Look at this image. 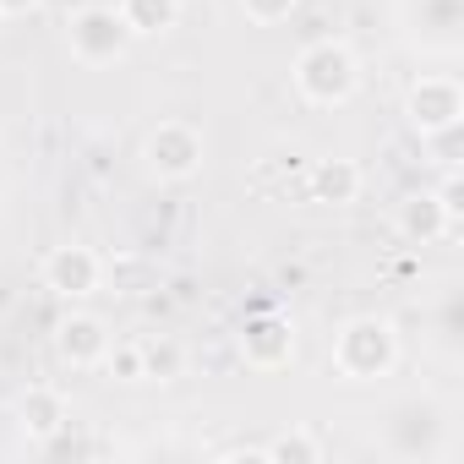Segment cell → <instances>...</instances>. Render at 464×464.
<instances>
[{
	"mask_svg": "<svg viewBox=\"0 0 464 464\" xmlns=\"http://www.w3.org/2000/svg\"><path fill=\"white\" fill-rule=\"evenodd\" d=\"M290 82H295V93H301L312 110H344V104L361 93V55H355L344 39H312V44L295 55Z\"/></svg>",
	"mask_w": 464,
	"mask_h": 464,
	"instance_id": "1",
	"label": "cell"
},
{
	"mask_svg": "<svg viewBox=\"0 0 464 464\" xmlns=\"http://www.w3.org/2000/svg\"><path fill=\"white\" fill-rule=\"evenodd\" d=\"M334 372L344 382H377L399 366V328L388 317H350L339 334H334Z\"/></svg>",
	"mask_w": 464,
	"mask_h": 464,
	"instance_id": "2",
	"label": "cell"
},
{
	"mask_svg": "<svg viewBox=\"0 0 464 464\" xmlns=\"http://www.w3.org/2000/svg\"><path fill=\"white\" fill-rule=\"evenodd\" d=\"M382 453L404 459V464L448 459V415H442V404L437 399H404L382 426Z\"/></svg>",
	"mask_w": 464,
	"mask_h": 464,
	"instance_id": "3",
	"label": "cell"
},
{
	"mask_svg": "<svg viewBox=\"0 0 464 464\" xmlns=\"http://www.w3.org/2000/svg\"><path fill=\"white\" fill-rule=\"evenodd\" d=\"M404 126L431 142L442 131H459L464 126V88L453 72H420L410 88H404Z\"/></svg>",
	"mask_w": 464,
	"mask_h": 464,
	"instance_id": "4",
	"label": "cell"
},
{
	"mask_svg": "<svg viewBox=\"0 0 464 464\" xmlns=\"http://www.w3.org/2000/svg\"><path fill=\"white\" fill-rule=\"evenodd\" d=\"M66 50H72V61L88 66V72L115 66V61L131 50V28L121 23L115 6H82V12H72V23H66Z\"/></svg>",
	"mask_w": 464,
	"mask_h": 464,
	"instance_id": "5",
	"label": "cell"
},
{
	"mask_svg": "<svg viewBox=\"0 0 464 464\" xmlns=\"http://www.w3.org/2000/svg\"><path fill=\"white\" fill-rule=\"evenodd\" d=\"M202 159H208V142H202V131H197L191 121H159V126L148 131V142H142L148 175H153V180H169V186L191 180V175L202 169Z\"/></svg>",
	"mask_w": 464,
	"mask_h": 464,
	"instance_id": "6",
	"label": "cell"
},
{
	"mask_svg": "<svg viewBox=\"0 0 464 464\" xmlns=\"http://www.w3.org/2000/svg\"><path fill=\"white\" fill-rule=\"evenodd\" d=\"M404 39L420 55H459L464 0H404Z\"/></svg>",
	"mask_w": 464,
	"mask_h": 464,
	"instance_id": "7",
	"label": "cell"
},
{
	"mask_svg": "<svg viewBox=\"0 0 464 464\" xmlns=\"http://www.w3.org/2000/svg\"><path fill=\"white\" fill-rule=\"evenodd\" d=\"M39 285L55 295V301H88L99 285H104V257L82 241L72 246H50L44 263H39Z\"/></svg>",
	"mask_w": 464,
	"mask_h": 464,
	"instance_id": "8",
	"label": "cell"
},
{
	"mask_svg": "<svg viewBox=\"0 0 464 464\" xmlns=\"http://www.w3.org/2000/svg\"><path fill=\"white\" fill-rule=\"evenodd\" d=\"M241 361L263 377L285 372L295 361V323L285 312H252L241 323Z\"/></svg>",
	"mask_w": 464,
	"mask_h": 464,
	"instance_id": "9",
	"label": "cell"
},
{
	"mask_svg": "<svg viewBox=\"0 0 464 464\" xmlns=\"http://www.w3.org/2000/svg\"><path fill=\"white\" fill-rule=\"evenodd\" d=\"M393 229H399L410 246H437V241H448L453 229H459V218L442 208L437 191H410V197H399V208H393Z\"/></svg>",
	"mask_w": 464,
	"mask_h": 464,
	"instance_id": "10",
	"label": "cell"
},
{
	"mask_svg": "<svg viewBox=\"0 0 464 464\" xmlns=\"http://www.w3.org/2000/svg\"><path fill=\"white\" fill-rule=\"evenodd\" d=\"M50 344H55V355H61L72 372H88V366L104 361V350H110V328H104V317H93V312H66V317L55 323Z\"/></svg>",
	"mask_w": 464,
	"mask_h": 464,
	"instance_id": "11",
	"label": "cell"
},
{
	"mask_svg": "<svg viewBox=\"0 0 464 464\" xmlns=\"http://www.w3.org/2000/svg\"><path fill=\"white\" fill-rule=\"evenodd\" d=\"M72 420V404H66V393L61 388H50V382H34L23 399H17V431L39 448V442H50L61 426Z\"/></svg>",
	"mask_w": 464,
	"mask_h": 464,
	"instance_id": "12",
	"label": "cell"
},
{
	"mask_svg": "<svg viewBox=\"0 0 464 464\" xmlns=\"http://www.w3.org/2000/svg\"><path fill=\"white\" fill-rule=\"evenodd\" d=\"M361 186H366V175L355 159H317L312 164V202H323V208L361 202Z\"/></svg>",
	"mask_w": 464,
	"mask_h": 464,
	"instance_id": "13",
	"label": "cell"
},
{
	"mask_svg": "<svg viewBox=\"0 0 464 464\" xmlns=\"http://www.w3.org/2000/svg\"><path fill=\"white\" fill-rule=\"evenodd\" d=\"M180 6L186 0H115V12L131 28V39H164L180 23Z\"/></svg>",
	"mask_w": 464,
	"mask_h": 464,
	"instance_id": "14",
	"label": "cell"
},
{
	"mask_svg": "<svg viewBox=\"0 0 464 464\" xmlns=\"http://www.w3.org/2000/svg\"><path fill=\"white\" fill-rule=\"evenodd\" d=\"M263 453H268V464H317L328 448H323V437H317V431L290 426V431L268 437V442H263Z\"/></svg>",
	"mask_w": 464,
	"mask_h": 464,
	"instance_id": "15",
	"label": "cell"
},
{
	"mask_svg": "<svg viewBox=\"0 0 464 464\" xmlns=\"http://www.w3.org/2000/svg\"><path fill=\"white\" fill-rule=\"evenodd\" d=\"M180 366H186V350L175 339H164V334L142 339V382H175Z\"/></svg>",
	"mask_w": 464,
	"mask_h": 464,
	"instance_id": "16",
	"label": "cell"
},
{
	"mask_svg": "<svg viewBox=\"0 0 464 464\" xmlns=\"http://www.w3.org/2000/svg\"><path fill=\"white\" fill-rule=\"evenodd\" d=\"M99 366L110 372V382H142V339H110Z\"/></svg>",
	"mask_w": 464,
	"mask_h": 464,
	"instance_id": "17",
	"label": "cell"
},
{
	"mask_svg": "<svg viewBox=\"0 0 464 464\" xmlns=\"http://www.w3.org/2000/svg\"><path fill=\"white\" fill-rule=\"evenodd\" d=\"M290 12H295V0H241V17L252 28H279L290 23Z\"/></svg>",
	"mask_w": 464,
	"mask_h": 464,
	"instance_id": "18",
	"label": "cell"
},
{
	"mask_svg": "<svg viewBox=\"0 0 464 464\" xmlns=\"http://www.w3.org/2000/svg\"><path fill=\"white\" fill-rule=\"evenodd\" d=\"M44 6V0H0V23H12V17H34Z\"/></svg>",
	"mask_w": 464,
	"mask_h": 464,
	"instance_id": "19",
	"label": "cell"
}]
</instances>
